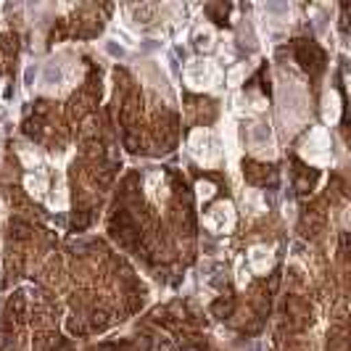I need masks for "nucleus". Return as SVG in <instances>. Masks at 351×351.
I'll list each match as a JSON object with an SVG mask.
<instances>
[{"instance_id":"9","label":"nucleus","mask_w":351,"mask_h":351,"mask_svg":"<svg viewBox=\"0 0 351 351\" xmlns=\"http://www.w3.org/2000/svg\"><path fill=\"white\" fill-rule=\"evenodd\" d=\"M272 248L267 246H254L251 251H248V262H251V269L256 272V275H262V272H267L269 267H272Z\"/></svg>"},{"instance_id":"2","label":"nucleus","mask_w":351,"mask_h":351,"mask_svg":"<svg viewBox=\"0 0 351 351\" xmlns=\"http://www.w3.org/2000/svg\"><path fill=\"white\" fill-rule=\"evenodd\" d=\"M188 151L201 167H217L222 161V145L217 141V135L206 127L193 130V135L188 141Z\"/></svg>"},{"instance_id":"7","label":"nucleus","mask_w":351,"mask_h":351,"mask_svg":"<svg viewBox=\"0 0 351 351\" xmlns=\"http://www.w3.org/2000/svg\"><path fill=\"white\" fill-rule=\"evenodd\" d=\"M251 151L256 154V156H275V143H272V135H269V130H267V124H254L251 127Z\"/></svg>"},{"instance_id":"6","label":"nucleus","mask_w":351,"mask_h":351,"mask_svg":"<svg viewBox=\"0 0 351 351\" xmlns=\"http://www.w3.org/2000/svg\"><path fill=\"white\" fill-rule=\"evenodd\" d=\"M204 225H206L211 232H230L232 225H235V211H232V204L222 201V204H217L211 211H206Z\"/></svg>"},{"instance_id":"10","label":"nucleus","mask_w":351,"mask_h":351,"mask_svg":"<svg viewBox=\"0 0 351 351\" xmlns=\"http://www.w3.org/2000/svg\"><path fill=\"white\" fill-rule=\"evenodd\" d=\"M24 185H27V191L35 195V198H45V193H48V185H51L48 172H45V169H37L35 175H27Z\"/></svg>"},{"instance_id":"8","label":"nucleus","mask_w":351,"mask_h":351,"mask_svg":"<svg viewBox=\"0 0 351 351\" xmlns=\"http://www.w3.org/2000/svg\"><path fill=\"white\" fill-rule=\"evenodd\" d=\"M145 195L154 201V204H164L167 201V180L161 172H151L145 177Z\"/></svg>"},{"instance_id":"12","label":"nucleus","mask_w":351,"mask_h":351,"mask_svg":"<svg viewBox=\"0 0 351 351\" xmlns=\"http://www.w3.org/2000/svg\"><path fill=\"white\" fill-rule=\"evenodd\" d=\"M211 195H214V185H211V182H198V198L206 201Z\"/></svg>"},{"instance_id":"3","label":"nucleus","mask_w":351,"mask_h":351,"mask_svg":"<svg viewBox=\"0 0 351 351\" xmlns=\"http://www.w3.org/2000/svg\"><path fill=\"white\" fill-rule=\"evenodd\" d=\"M301 154L304 158L309 161V164H317V167H328L330 164V135H328V130L325 127H315L312 132H309V138L304 141V148H301Z\"/></svg>"},{"instance_id":"5","label":"nucleus","mask_w":351,"mask_h":351,"mask_svg":"<svg viewBox=\"0 0 351 351\" xmlns=\"http://www.w3.org/2000/svg\"><path fill=\"white\" fill-rule=\"evenodd\" d=\"M222 154L230 161V172L238 177V156H241V141H238V127L232 122V117H225L222 122Z\"/></svg>"},{"instance_id":"4","label":"nucleus","mask_w":351,"mask_h":351,"mask_svg":"<svg viewBox=\"0 0 351 351\" xmlns=\"http://www.w3.org/2000/svg\"><path fill=\"white\" fill-rule=\"evenodd\" d=\"M219 80H222V71L211 61H193L185 69V82L193 90H214Z\"/></svg>"},{"instance_id":"11","label":"nucleus","mask_w":351,"mask_h":351,"mask_svg":"<svg viewBox=\"0 0 351 351\" xmlns=\"http://www.w3.org/2000/svg\"><path fill=\"white\" fill-rule=\"evenodd\" d=\"M322 117H325V122L328 124H335L338 122V117H341L338 95H335L333 90H328V93H325V101H322Z\"/></svg>"},{"instance_id":"13","label":"nucleus","mask_w":351,"mask_h":351,"mask_svg":"<svg viewBox=\"0 0 351 351\" xmlns=\"http://www.w3.org/2000/svg\"><path fill=\"white\" fill-rule=\"evenodd\" d=\"M0 98H3V82H0Z\"/></svg>"},{"instance_id":"1","label":"nucleus","mask_w":351,"mask_h":351,"mask_svg":"<svg viewBox=\"0 0 351 351\" xmlns=\"http://www.w3.org/2000/svg\"><path fill=\"white\" fill-rule=\"evenodd\" d=\"M278 98H280V119L285 130H296L306 119V93L299 80H280L278 88Z\"/></svg>"}]
</instances>
